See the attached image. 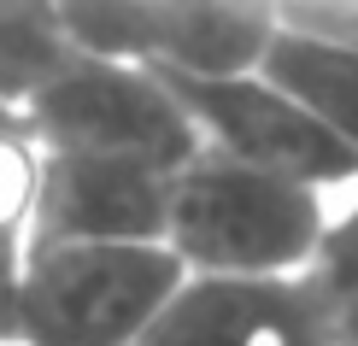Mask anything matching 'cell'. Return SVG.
I'll return each instance as SVG.
<instances>
[{"label": "cell", "instance_id": "cell-12", "mask_svg": "<svg viewBox=\"0 0 358 346\" xmlns=\"http://www.w3.org/2000/svg\"><path fill=\"white\" fill-rule=\"evenodd\" d=\"M18 259H24V240L0 235V346L12 340V282H18Z\"/></svg>", "mask_w": 358, "mask_h": 346}, {"label": "cell", "instance_id": "cell-10", "mask_svg": "<svg viewBox=\"0 0 358 346\" xmlns=\"http://www.w3.org/2000/svg\"><path fill=\"white\" fill-rule=\"evenodd\" d=\"M300 288L317 311L323 335L335 346H358V188L347 200H335L329 235H323L311 270L300 276Z\"/></svg>", "mask_w": 358, "mask_h": 346}, {"label": "cell", "instance_id": "cell-5", "mask_svg": "<svg viewBox=\"0 0 358 346\" xmlns=\"http://www.w3.org/2000/svg\"><path fill=\"white\" fill-rule=\"evenodd\" d=\"M182 106L200 129L206 153H223L252 171L306 182L329 200H347L358 188V153L341 135H329L288 88H276L264 71L235 77H171Z\"/></svg>", "mask_w": 358, "mask_h": 346}, {"label": "cell", "instance_id": "cell-8", "mask_svg": "<svg viewBox=\"0 0 358 346\" xmlns=\"http://www.w3.org/2000/svg\"><path fill=\"white\" fill-rule=\"evenodd\" d=\"M259 71L358 153V41L323 36L306 24H276Z\"/></svg>", "mask_w": 358, "mask_h": 346}, {"label": "cell", "instance_id": "cell-9", "mask_svg": "<svg viewBox=\"0 0 358 346\" xmlns=\"http://www.w3.org/2000/svg\"><path fill=\"white\" fill-rule=\"evenodd\" d=\"M83 48L53 0H0V100L24 112Z\"/></svg>", "mask_w": 358, "mask_h": 346}, {"label": "cell", "instance_id": "cell-4", "mask_svg": "<svg viewBox=\"0 0 358 346\" xmlns=\"http://www.w3.org/2000/svg\"><path fill=\"white\" fill-rule=\"evenodd\" d=\"M83 53L147 65L159 77L259 71L282 6L276 0H53Z\"/></svg>", "mask_w": 358, "mask_h": 346}, {"label": "cell", "instance_id": "cell-11", "mask_svg": "<svg viewBox=\"0 0 358 346\" xmlns=\"http://www.w3.org/2000/svg\"><path fill=\"white\" fill-rule=\"evenodd\" d=\"M36 141H29L24 117L0 100V235L6 240H24V223H29V194H36Z\"/></svg>", "mask_w": 358, "mask_h": 346}, {"label": "cell", "instance_id": "cell-1", "mask_svg": "<svg viewBox=\"0 0 358 346\" xmlns=\"http://www.w3.org/2000/svg\"><path fill=\"white\" fill-rule=\"evenodd\" d=\"M329 194L200 147L171 176L165 247L188 264V276L300 282L329 235Z\"/></svg>", "mask_w": 358, "mask_h": 346}, {"label": "cell", "instance_id": "cell-2", "mask_svg": "<svg viewBox=\"0 0 358 346\" xmlns=\"http://www.w3.org/2000/svg\"><path fill=\"white\" fill-rule=\"evenodd\" d=\"M182 282L165 240H24L6 346H141Z\"/></svg>", "mask_w": 358, "mask_h": 346}, {"label": "cell", "instance_id": "cell-7", "mask_svg": "<svg viewBox=\"0 0 358 346\" xmlns=\"http://www.w3.org/2000/svg\"><path fill=\"white\" fill-rule=\"evenodd\" d=\"M141 346H329L300 282L188 276Z\"/></svg>", "mask_w": 358, "mask_h": 346}, {"label": "cell", "instance_id": "cell-6", "mask_svg": "<svg viewBox=\"0 0 358 346\" xmlns=\"http://www.w3.org/2000/svg\"><path fill=\"white\" fill-rule=\"evenodd\" d=\"M165 171L41 153L24 240H165Z\"/></svg>", "mask_w": 358, "mask_h": 346}, {"label": "cell", "instance_id": "cell-3", "mask_svg": "<svg viewBox=\"0 0 358 346\" xmlns=\"http://www.w3.org/2000/svg\"><path fill=\"white\" fill-rule=\"evenodd\" d=\"M18 117L36 153L112 159L165 176H176L206 147L171 77L100 53H77Z\"/></svg>", "mask_w": 358, "mask_h": 346}]
</instances>
